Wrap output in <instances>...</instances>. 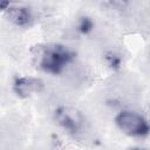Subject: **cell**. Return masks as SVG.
<instances>
[{
    "instance_id": "cell-5",
    "label": "cell",
    "mask_w": 150,
    "mask_h": 150,
    "mask_svg": "<svg viewBox=\"0 0 150 150\" xmlns=\"http://www.w3.org/2000/svg\"><path fill=\"white\" fill-rule=\"evenodd\" d=\"M7 19L19 27H28L33 22V15L29 8L23 6H8L5 9Z\"/></svg>"
},
{
    "instance_id": "cell-8",
    "label": "cell",
    "mask_w": 150,
    "mask_h": 150,
    "mask_svg": "<svg viewBox=\"0 0 150 150\" xmlns=\"http://www.w3.org/2000/svg\"><path fill=\"white\" fill-rule=\"evenodd\" d=\"M129 150H146V149H142V148H131Z\"/></svg>"
},
{
    "instance_id": "cell-2",
    "label": "cell",
    "mask_w": 150,
    "mask_h": 150,
    "mask_svg": "<svg viewBox=\"0 0 150 150\" xmlns=\"http://www.w3.org/2000/svg\"><path fill=\"white\" fill-rule=\"evenodd\" d=\"M118 129L128 136H146L150 132V125L144 116L136 111L123 110L115 117Z\"/></svg>"
},
{
    "instance_id": "cell-3",
    "label": "cell",
    "mask_w": 150,
    "mask_h": 150,
    "mask_svg": "<svg viewBox=\"0 0 150 150\" xmlns=\"http://www.w3.org/2000/svg\"><path fill=\"white\" fill-rule=\"evenodd\" d=\"M55 117L59 124L68 132L76 134L80 131L82 125V118L77 110L68 107H60L55 111Z\"/></svg>"
},
{
    "instance_id": "cell-7",
    "label": "cell",
    "mask_w": 150,
    "mask_h": 150,
    "mask_svg": "<svg viewBox=\"0 0 150 150\" xmlns=\"http://www.w3.org/2000/svg\"><path fill=\"white\" fill-rule=\"evenodd\" d=\"M105 60L108 61L109 66H110V67H114V68L118 67V66H120V62H121L120 57H118V56H116V55H115V54H112V53H109V54H107V56H105Z\"/></svg>"
},
{
    "instance_id": "cell-6",
    "label": "cell",
    "mask_w": 150,
    "mask_h": 150,
    "mask_svg": "<svg viewBox=\"0 0 150 150\" xmlns=\"http://www.w3.org/2000/svg\"><path fill=\"white\" fill-rule=\"evenodd\" d=\"M93 28V21L89 19V18H82L80 23H79V30L83 34L90 32Z\"/></svg>"
},
{
    "instance_id": "cell-1",
    "label": "cell",
    "mask_w": 150,
    "mask_h": 150,
    "mask_svg": "<svg viewBox=\"0 0 150 150\" xmlns=\"http://www.w3.org/2000/svg\"><path fill=\"white\" fill-rule=\"evenodd\" d=\"M34 57L36 59V64L40 69L56 75L60 74L64 67L73 61L74 53L63 45L49 43L39 46Z\"/></svg>"
},
{
    "instance_id": "cell-4",
    "label": "cell",
    "mask_w": 150,
    "mask_h": 150,
    "mask_svg": "<svg viewBox=\"0 0 150 150\" xmlns=\"http://www.w3.org/2000/svg\"><path fill=\"white\" fill-rule=\"evenodd\" d=\"M42 88L43 82L40 79L33 76H19L14 80L13 83L14 93L21 98H26L32 96L33 94L40 93Z\"/></svg>"
}]
</instances>
